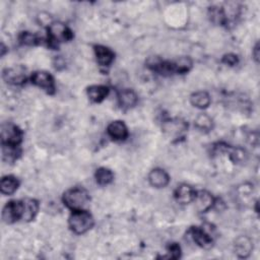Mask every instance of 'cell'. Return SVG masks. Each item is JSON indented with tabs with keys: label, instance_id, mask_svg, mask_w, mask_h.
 Returning a JSON list of instances; mask_svg holds the SVG:
<instances>
[{
	"label": "cell",
	"instance_id": "obj_22",
	"mask_svg": "<svg viewBox=\"0 0 260 260\" xmlns=\"http://www.w3.org/2000/svg\"><path fill=\"white\" fill-rule=\"evenodd\" d=\"M196 128H198L200 131L208 132L212 129V120L211 118L206 114H199L194 122Z\"/></svg>",
	"mask_w": 260,
	"mask_h": 260
},
{
	"label": "cell",
	"instance_id": "obj_18",
	"mask_svg": "<svg viewBox=\"0 0 260 260\" xmlns=\"http://www.w3.org/2000/svg\"><path fill=\"white\" fill-rule=\"evenodd\" d=\"M109 94V88L106 86H92L88 88V96L94 103H101Z\"/></svg>",
	"mask_w": 260,
	"mask_h": 260
},
{
	"label": "cell",
	"instance_id": "obj_3",
	"mask_svg": "<svg viewBox=\"0 0 260 260\" xmlns=\"http://www.w3.org/2000/svg\"><path fill=\"white\" fill-rule=\"evenodd\" d=\"M94 224L93 215L86 209L75 210L69 216V227L71 231L78 235H82L90 231Z\"/></svg>",
	"mask_w": 260,
	"mask_h": 260
},
{
	"label": "cell",
	"instance_id": "obj_20",
	"mask_svg": "<svg viewBox=\"0 0 260 260\" xmlns=\"http://www.w3.org/2000/svg\"><path fill=\"white\" fill-rule=\"evenodd\" d=\"M190 102L198 109H205L210 104V97L206 92H196L191 95Z\"/></svg>",
	"mask_w": 260,
	"mask_h": 260
},
{
	"label": "cell",
	"instance_id": "obj_4",
	"mask_svg": "<svg viewBox=\"0 0 260 260\" xmlns=\"http://www.w3.org/2000/svg\"><path fill=\"white\" fill-rule=\"evenodd\" d=\"M24 133L22 129L12 123L4 124L2 127V141L3 145L20 146L23 141Z\"/></svg>",
	"mask_w": 260,
	"mask_h": 260
},
{
	"label": "cell",
	"instance_id": "obj_2",
	"mask_svg": "<svg viewBox=\"0 0 260 260\" xmlns=\"http://www.w3.org/2000/svg\"><path fill=\"white\" fill-rule=\"evenodd\" d=\"M72 31L62 23H54L48 28L47 43L52 49H57L62 42H68L72 40Z\"/></svg>",
	"mask_w": 260,
	"mask_h": 260
},
{
	"label": "cell",
	"instance_id": "obj_6",
	"mask_svg": "<svg viewBox=\"0 0 260 260\" xmlns=\"http://www.w3.org/2000/svg\"><path fill=\"white\" fill-rule=\"evenodd\" d=\"M32 84L44 90L47 94L53 95L55 93V82L53 77L46 71H36L31 78Z\"/></svg>",
	"mask_w": 260,
	"mask_h": 260
},
{
	"label": "cell",
	"instance_id": "obj_12",
	"mask_svg": "<svg viewBox=\"0 0 260 260\" xmlns=\"http://www.w3.org/2000/svg\"><path fill=\"white\" fill-rule=\"evenodd\" d=\"M194 202L198 211L206 212L214 204V198L207 191H199V192H196Z\"/></svg>",
	"mask_w": 260,
	"mask_h": 260
},
{
	"label": "cell",
	"instance_id": "obj_10",
	"mask_svg": "<svg viewBox=\"0 0 260 260\" xmlns=\"http://www.w3.org/2000/svg\"><path fill=\"white\" fill-rule=\"evenodd\" d=\"M94 50H95V55H96L97 61L101 66L108 67L114 61L115 54L108 47H105L102 45H97L94 47Z\"/></svg>",
	"mask_w": 260,
	"mask_h": 260
},
{
	"label": "cell",
	"instance_id": "obj_5",
	"mask_svg": "<svg viewBox=\"0 0 260 260\" xmlns=\"http://www.w3.org/2000/svg\"><path fill=\"white\" fill-rule=\"evenodd\" d=\"M23 216V200H13L8 202L3 211V219L7 224H14Z\"/></svg>",
	"mask_w": 260,
	"mask_h": 260
},
{
	"label": "cell",
	"instance_id": "obj_16",
	"mask_svg": "<svg viewBox=\"0 0 260 260\" xmlns=\"http://www.w3.org/2000/svg\"><path fill=\"white\" fill-rule=\"evenodd\" d=\"M253 249V245L251 240L248 237L242 236L239 237L235 242V250L239 257L246 258L250 255L251 251Z\"/></svg>",
	"mask_w": 260,
	"mask_h": 260
},
{
	"label": "cell",
	"instance_id": "obj_25",
	"mask_svg": "<svg viewBox=\"0 0 260 260\" xmlns=\"http://www.w3.org/2000/svg\"><path fill=\"white\" fill-rule=\"evenodd\" d=\"M19 39H20L21 44L28 45V46L38 45L40 43V41H41L40 38L37 35L32 34L30 32H23V33H21Z\"/></svg>",
	"mask_w": 260,
	"mask_h": 260
},
{
	"label": "cell",
	"instance_id": "obj_28",
	"mask_svg": "<svg viewBox=\"0 0 260 260\" xmlns=\"http://www.w3.org/2000/svg\"><path fill=\"white\" fill-rule=\"evenodd\" d=\"M253 56H254V59L258 62L259 60V44L257 43L254 50H253Z\"/></svg>",
	"mask_w": 260,
	"mask_h": 260
},
{
	"label": "cell",
	"instance_id": "obj_13",
	"mask_svg": "<svg viewBox=\"0 0 260 260\" xmlns=\"http://www.w3.org/2000/svg\"><path fill=\"white\" fill-rule=\"evenodd\" d=\"M150 184L156 188H164L170 182L168 173L162 169H154L148 174Z\"/></svg>",
	"mask_w": 260,
	"mask_h": 260
},
{
	"label": "cell",
	"instance_id": "obj_15",
	"mask_svg": "<svg viewBox=\"0 0 260 260\" xmlns=\"http://www.w3.org/2000/svg\"><path fill=\"white\" fill-rule=\"evenodd\" d=\"M118 101L123 109H130L137 104L138 98L132 90L126 89L118 93Z\"/></svg>",
	"mask_w": 260,
	"mask_h": 260
},
{
	"label": "cell",
	"instance_id": "obj_11",
	"mask_svg": "<svg viewBox=\"0 0 260 260\" xmlns=\"http://www.w3.org/2000/svg\"><path fill=\"white\" fill-rule=\"evenodd\" d=\"M196 191L193 189V187L187 184H182L178 186L175 191V198L181 204H188L194 201Z\"/></svg>",
	"mask_w": 260,
	"mask_h": 260
},
{
	"label": "cell",
	"instance_id": "obj_1",
	"mask_svg": "<svg viewBox=\"0 0 260 260\" xmlns=\"http://www.w3.org/2000/svg\"><path fill=\"white\" fill-rule=\"evenodd\" d=\"M64 204L72 211L85 209L90 203V194L84 188H71L63 194Z\"/></svg>",
	"mask_w": 260,
	"mask_h": 260
},
{
	"label": "cell",
	"instance_id": "obj_8",
	"mask_svg": "<svg viewBox=\"0 0 260 260\" xmlns=\"http://www.w3.org/2000/svg\"><path fill=\"white\" fill-rule=\"evenodd\" d=\"M4 80L8 84L22 85L26 83V80H27L26 69L23 66L8 68L4 71Z\"/></svg>",
	"mask_w": 260,
	"mask_h": 260
},
{
	"label": "cell",
	"instance_id": "obj_24",
	"mask_svg": "<svg viewBox=\"0 0 260 260\" xmlns=\"http://www.w3.org/2000/svg\"><path fill=\"white\" fill-rule=\"evenodd\" d=\"M3 154L4 159L8 162H13L18 159L19 155L21 154L20 146H13V145H3Z\"/></svg>",
	"mask_w": 260,
	"mask_h": 260
},
{
	"label": "cell",
	"instance_id": "obj_17",
	"mask_svg": "<svg viewBox=\"0 0 260 260\" xmlns=\"http://www.w3.org/2000/svg\"><path fill=\"white\" fill-rule=\"evenodd\" d=\"M163 129L170 135H180L187 129V124L183 120L173 119L166 121L163 125Z\"/></svg>",
	"mask_w": 260,
	"mask_h": 260
},
{
	"label": "cell",
	"instance_id": "obj_14",
	"mask_svg": "<svg viewBox=\"0 0 260 260\" xmlns=\"http://www.w3.org/2000/svg\"><path fill=\"white\" fill-rule=\"evenodd\" d=\"M39 211V202L36 199L26 198L23 199V216L24 221L33 220Z\"/></svg>",
	"mask_w": 260,
	"mask_h": 260
},
{
	"label": "cell",
	"instance_id": "obj_21",
	"mask_svg": "<svg viewBox=\"0 0 260 260\" xmlns=\"http://www.w3.org/2000/svg\"><path fill=\"white\" fill-rule=\"evenodd\" d=\"M96 181L99 185L105 186L110 184L114 180V174L107 168H100L96 171Z\"/></svg>",
	"mask_w": 260,
	"mask_h": 260
},
{
	"label": "cell",
	"instance_id": "obj_9",
	"mask_svg": "<svg viewBox=\"0 0 260 260\" xmlns=\"http://www.w3.org/2000/svg\"><path fill=\"white\" fill-rule=\"evenodd\" d=\"M107 132L114 140H125L128 137V129L123 121H113L109 124Z\"/></svg>",
	"mask_w": 260,
	"mask_h": 260
},
{
	"label": "cell",
	"instance_id": "obj_7",
	"mask_svg": "<svg viewBox=\"0 0 260 260\" xmlns=\"http://www.w3.org/2000/svg\"><path fill=\"white\" fill-rule=\"evenodd\" d=\"M191 237L193 241L203 249H210L213 245V240L211 235L203 228L192 227L190 230Z\"/></svg>",
	"mask_w": 260,
	"mask_h": 260
},
{
	"label": "cell",
	"instance_id": "obj_19",
	"mask_svg": "<svg viewBox=\"0 0 260 260\" xmlns=\"http://www.w3.org/2000/svg\"><path fill=\"white\" fill-rule=\"evenodd\" d=\"M20 186V181L18 178L14 176H6L2 180V185H0V188H2V193L6 195H12L14 194Z\"/></svg>",
	"mask_w": 260,
	"mask_h": 260
},
{
	"label": "cell",
	"instance_id": "obj_23",
	"mask_svg": "<svg viewBox=\"0 0 260 260\" xmlns=\"http://www.w3.org/2000/svg\"><path fill=\"white\" fill-rule=\"evenodd\" d=\"M175 65V73L184 75L187 73L192 67V61L188 57H182L176 61H174Z\"/></svg>",
	"mask_w": 260,
	"mask_h": 260
},
{
	"label": "cell",
	"instance_id": "obj_27",
	"mask_svg": "<svg viewBox=\"0 0 260 260\" xmlns=\"http://www.w3.org/2000/svg\"><path fill=\"white\" fill-rule=\"evenodd\" d=\"M222 62L229 66H235L238 64L239 59L238 56L235 54H227L222 57Z\"/></svg>",
	"mask_w": 260,
	"mask_h": 260
},
{
	"label": "cell",
	"instance_id": "obj_26",
	"mask_svg": "<svg viewBox=\"0 0 260 260\" xmlns=\"http://www.w3.org/2000/svg\"><path fill=\"white\" fill-rule=\"evenodd\" d=\"M168 257L172 259H178L181 256V248L177 243H172L168 247Z\"/></svg>",
	"mask_w": 260,
	"mask_h": 260
}]
</instances>
